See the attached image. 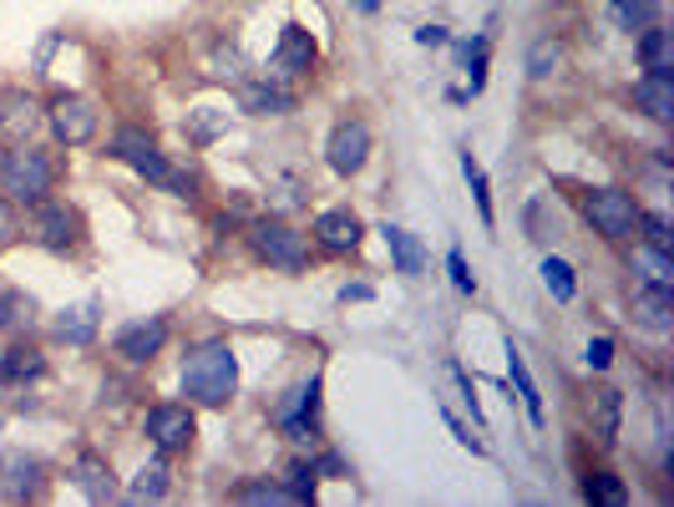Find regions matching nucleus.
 I'll use <instances>...</instances> for the list:
<instances>
[{"instance_id":"obj_20","label":"nucleus","mask_w":674,"mask_h":507,"mask_svg":"<svg viewBox=\"0 0 674 507\" xmlns=\"http://www.w3.org/2000/svg\"><path fill=\"white\" fill-rule=\"evenodd\" d=\"M244 87V112H259V117H279V112L294 108V97L284 92V87H254V81H238Z\"/></svg>"},{"instance_id":"obj_36","label":"nucleus","mask_w":674,"mask_h":507,"mask_svg":"<svg viewBox=\"0 0 674 507\" xmlns=\"http://www.w3.org/2000/svg\"><path fill=\"white\" fill-rule=\"evenodd\" d=\"M588 365H594V371H604V365H614V340H608V335H598V340H588Z\"/></svg>"},{"instance_id":"obj_7","label":"nucleus","mask_w":674,"mask_h":507,"mask_svg":"<svg viewBox=\"0 0 674 507\" xmlns=\"http://www.w3.org/2000/svg\"><path fill=\"white\" fill-rule=\"evenodd\" d=\"M147 437L158 452H178L193 441V412L188 406H153L147 412Z\"/></svg>"},{"instance_id":"obj_33","label":"nucleus","mask_w":674,"mask_h":507,"mask_svg":"<svg viewBox=\"0 0 674 507\" xmlns=\"http://www.w3.org/2000/svg\"><path fill=\"white\" fill-rule=\"evenodd\" d=\"M213 77L218 81H244V56H238L234 46H218V56H213Z\"/></svg>"},{"instance_id":"obj_19","label":"nucleus","mask_w":674,"mask_h":507,"mask_svg":"<svg viewBox=\"0 0 674 507\" xmlns=\"http://www.w3.org/2000/svg\"><path fill=\"white\" fill-rule=\"evenodd\" d=\"M56 335L67 340V346H92L97 335V300H87V305H71L61 320H56Z\"/></svg>"},{"instance_id":"obj_39","label":"nucleus","mask_w":674,"mask_h":507,"mask_svg":"<svg viewBox=\"0 0 674 507\" xmlns=\"http://www.w3.org/2000/svg\"><path fill=\"white\" fill-rule=\"evenodd\" d=\"M416 41H422V46H447V31H441V26H422V31H416Z\"/></svg>"},{"instance_id":"obj_22","label":"nucleus","mask_w":674,"mask_h":507,"mask_svg":"<svg viewBox=\"0 0 674 507\" xmlns=\"http://www.w3.org/2000/svg\"><path fill=\"white\" fill-rule=\"evenodd\" d=\"M639 61H644V71H670L674 67V41H670V31L644 26V36H639Z\"/></svg>"},{"instance_id":"obj_41","label":"nucleus","mask_w":674,"mask_h":507,"mask_svg":"<svg viewBox=\"0 0 674 507\" xmlns=\"http://www.w3.org/2000/svg\"><path fill=\"white\" fill-rule=\"evenodd\" d=\"M5 320H11V294L0 290V325H5Z\"/></svg>"},{"instance_id":"obj_42","label":"nucleus","mask_w":674,"mask_h":507,"mask_svg":"<svg viewBox=\"0 0 674 507\" xmlns=\"http://www.w3.org/2000/svg\"><path fill=\"white\" fill-rule=\"evenodd\" d=\"M356 5H360V11H366V15H371V11H381V0H356Z\"/></svg>"},{"instance_id":"obj_34","label":"nucleus","mask_w":674,"mask_h":507,"mask_svg":"<svg viewBox=\"0 0 674 507\" xmlns=\"http://www.w3.org/2000/svg\"><path fill=\"white\" fill-rule=\"evenodd\" d=\"M290 497H294V503H310V497H315V467L294 462V467H290Z\"/></svg>"},{"instance_id":"obj_23","label":"nucleus","mask_w":674,"mask_h":507,"mask_svg":"<svg viewBox=\"0 0 674 507\" xmlns=\"http://www.w3.org/2000/svg\"><path fill=\"white\" fill-rule=\"evenodd\" d=\"M654 15H660V0H614V21H619L624 31L654 26Z\"/></svg>"},{"instance_id":"obj_16","label":"nucleus","mask_w":674,"mask_h":507,"mask_svg":"<svg viewBox=\"0 0 674 507\" xmlns=\"http://www.w3.org/2000/svg\"><path fill=\"white\" fill-rule=\"evenodd\" d=\"M36 122H41V112H36V102L31 97H21V92H5L0 97V133L5 137H31L36 133Z\"/></svg>"},{"instance_id":"obj_3","label":"nucleus","mask_w":674,"mask_h":507,"mask_svg":"<svg viewBox=\"0 0 674 507\" xmlns=\"http://www.w3.org/2000/svg\"><path fill=\"white\" fill-rule=\"evenodd\" d=\"M583 214H588V224L604 234V239H629L639 228V209L629 193H619V188H594L588 199H583Z\"/></svg>"},{"instance_id":"obj_6","label":"nucleus","mask_w":674,"mask_h":507,"mask_svg":"<svg viewBox=\"0 0 674 507\" xmlns=\"http://www.w3.org/2000/svg\"><path fill=\"white\" fill-rule=\"evenodd\" d=\"M366 158H371V127L366 122H340L330 133V168L340 178H350L366 168Z\"/></svg>"},{"instance_id":"obj_35","label":"nucleus","mask_w":674,"mask_h":507,"mask_svg":"<svg viewBox=\"0 0 674 507\" xmlns=\"http://www.w3.org/2000/svg\"><path fill=\"white\" fill-rule=\"evenodd\" d=\"M447 269H451V280H457V290H462V294H472V290H476V280H472V274H467V259H462V249H451V254H447Z\"/></svg>"},{"instance_id":"obj_2","label":"nucleus","mask_w":674,"mask_h":507,"mask_svg":"<svg viewBox=\"0 0 674 507\" xmlns=\"http://www.w3.org/2000/svg\"><path fill=\"white\" fill-rule=\"evenodd\" d=\"M56 183V168L46 153H36V147H11L5 158H0V193L15 203H41L46 193H52Z\"/></svg>"},{"instance_id":"obj_28","label":"nucleus","mask_w":674,"mask_h":507,"mask_svg":"<svg viewBox=\"0 0 674 507\" xmlns=\"http://www.w3.org/2000/svg\"><path fill=\"white\" fill-rule=\"evenodd\" d=\"M462 173H467V183H472V199H476V209H482V224H492V193H487V173L476 168V158H472V153H462Z\"/></svg>"},{"instance_id":"obj_9","label":"nucleus","mask_w":674,"mask_h":507,"mask_svg":"<svg viewBox=\"0 0 674 507\" xmlns=\"http://www.w3.org/2000/svg\"><path fill=\"white\" fill-rule=\"evenodd\" d=\"M360 218L356 214H345V209H325V214L315 218V239L325 244L330 254H350V249H360Z\"/></svg>"},{"instance_id":"obj_25","label":"nucleus","mask_w":674,"mask_h":507,"mask_svg":"<svg viewBox=\"0 0 674 507\" xmlns=\"http://www.w3.org/2000/svg\"><path fill=\"white\" fill-rule=\"evenodd\" d=\"M162 493H168V467H162V462H147V467L133 477V497L137 503H158Z\"/></svg>"},{"instance_id":"obj_37","label":"nucleus","mask_w":674,"mask_h":507,"mask_svg":"<svg viewBox=\"0 0 674 507\" xmlns=\"http://www.w3.org/2000/svg\"><path fill=\"white\" fill-rule=\"evenodd\" d=\"M15 239V214H11V203L0 199V244H11Z\"/></svg>"},{"instance_id":"obj_32","label":"nucleus","mask_w":674,"mask_h":507,"mask_svg":"<svg viewBox=\"0 0 674 507\" xmlns=\"http://www.w3.org/2000/svg\"><path fill=\"white\" fill-rule=\"evenodd\" d=\"M238 503H294V497L279 482H259V487H238Z\"/></svg>"},{"instance_id":"obj_8","label":"nucleus","mask_w":674,"mask_h":507,"mask_svg":"<svg viewBox=\"0 0 674 507\" xmlns=\"http://www.w3.org/2000/svg\"><path fill=\"white\" fill-rule=\"evenodd\" d=\"M315 67V36L304 26H284L274 46V77H300Z\"/></svg>"},{"instance_id":"obj_10","label":"nucleus","mask_w":674,"mask_h":507,"mask_svg":"<svg viewBox=\"0 0 674 507\" xmlns=\"http://www.w3.org/2000/svg\"><path fill=\"white\" fill-rule=\"evenodd\" d=\"M634 320L644 325V330H670L674 325V294L670 284H644V290H634Z\"/></svg>"},{"instance_id":"obj_5","label":"nucleus","mask_w":674,"mask_h":507,"mask_svg":"<svg viewBox=\"0 0 674 507\" xmlns=\"http://www.w3.org/2000/svg\"><path fill=\"white\" fill-rule=\"evenodd\" d=\"M52 127H56V137L67 147H81V143H92L97 137V127H102V112L87 102V97H61L52 108Z\"/></svg>"},{"instance_id":"obj_40","label":"nucleus","mask_w":674,"mask_h":507,"mask_svg":"<svg viewBox=\"0 0 674 507\" xmlns=\"http://www.w3.org/2000/svg\"><path fill=\"white\" fill-rule=\"evenodd\" d=\"M340 300H345V305H350V300H371V284H345Z\"/></svg>"},{"instance_id":"obj_4","label":"nucleus","mask_w":674,"mask_h":507,"mask_svg":"<svg viewBox=\"0 0 674 507\" xmlns=\"http://www.w3.org/2000/svg\"><path fill=\"white\" fill-rule=\"evenodd\" d=\"M249 239H254V254L269 259L274 269H304V259H310L304 234H294L290 224H254Z\"/></svg>"},{"instance_id":"obj_31","label":"nucleus","mask_w":674,"mask_h":507,"mask_svg":"<svg viewBox=\"0 0 674 507\" xmlns=\"http://www.w3.org/2000/svg\"><path fill=\"white\" fill-rule=\"evenodd\" d=\"M588 503L619 507V503H624V482L614 477V472H598V477H588Z\"/></svg>"},{"instance_id":"obj_12","label":"nucleus","mask_w":674,"mask_h":507,"mask_svg":"<svg viewBox=\"0 0 674 507\" xmlns=\"http://www.w3.org/2000/svg\"><path fill=\"white\" fill-rule=\"evenodd\" d=\"M634 102L654 122H670L674 117V77L670 71H649V77H639L634 81Z\"/></svg>"},{"instance_id":"obj_15","label":"nucleus","mask_w":674,"mask_h":507,"mask_svg":"<svg viewBox=\"0 0 674 507\" xmlns=\"http://www.w3.org/2000/svg\"><path fill=\"white\" fill-rule=\"evenodd\" d=\"M71 228H77V218H71V209H67V203H46V199H41L36 239L46 244V249H67V244L77 239V234H71Z\"/></svg>"},{"instance_id":"obj_27","label":"nucleus","mask_w":674,"mask_h":507,"mask_svg":"<svg viewBox=\"0 0 674 507\" xmlns=\"http://www.w3.org/2000/svg\"><path fill=\"white\" fill-rule=\"evenodd\" d=\"M224 127H228V112H213V108L188 112V137H193V143H213Z\"/></svg>"},{"instance_id":"obj_38","label":"nucleus","mask_w":674,"mask_h":507,"mask_svg":"<svg viewBox=\"0 0 674 507\" xmlns=\"http://www.w3.org/2000/svg\"><path fill=\"white\" fill-rule=\"evenodd\" d=\"M447 427L457 431V441H462V447H472V452H482V441H476L472 431H467V427H462V421H457V416H451V412H447Z\"/></svg>"},{"instance_id":"obj_29","label":"nucleus","mask_w":674,"mask_h":507,"mask_svg":"<svg viewBox=\"0 0 674 507\" xmlns=\"http://www.w3.org/2000/svg\"><path fill=\"white\" fill-rule=\"evenodd\" d=\"M639 228H644L649 249H654V254H664V259H670V254H674V234H670V224H664L660 214H639Z\"/></svg>"},{"instance_id":"obj_1","label":"nucleus","mask_w":674,"mask_h":507,"mask_svg":"<svg viewBox=\"0 0 674 507\" xmlns=\"http://www.w3.org/2000/svg\"><path fill=\"white\" fill-rule=\"evenodd\" d=\"M238 386V361L224 340H209V346L188 350L183 361V396L203 401V406H224Z\"/></svg>"},{"instance_id":"obj_30","label":"nucleus","mask_w":674,"mask_h":507,"mask_svg":"<svg viewBox=\"0 0 674 507\" xmlns=\"http://www.w3.org/2000/svg\"><path fill=\"white\" fill-rule=\"evenodd\" d=\"M558 61H563V52H558L553 41H538V46L528 52V77H553Z\"/></svg>"},{"instance_id":"obj_14","label":"nucleus","mask_w":674,"mask_h":507,"mask_svg":"<svg viewBox=\"0 0 674 507\" xmlns=\"http://www.w3.org/2000/svg\"><path fill=\"white\" fill-rule=\"evenodd\" d=\"M162 346H168V325H162V320L133 325V330H127V335H122V340H117V350H122V356H127V361H137V365H147V361H153V356H158Z\"/></svg>"},{"instance_id":"obj_24","label":"nucleus","mask_w":674,"mask_h":507,"mask_svg":"<svg viewBox=\"0 0 674 507\" xmlns=\"http://www.w3.org/2000/svg\"><path fill=\"white\" fill-rule=\"evenodd\" d=\"M542 284H548V294H553L558 305H569L573 294H578V280H573V269L563 264V259H548V264H542Z\"/></svg>"},{"instance_id":"obj_17","label":"nucleus","mask_w":674,"mask_h":507,"mask_svg":"<svg viewBox=\"0 0 674 507\" xmlns=\"http://www.w3.org/2000/svg\"><path fill=\"white\" fill-rule=\"evenodd\" d=\"M71 482H77V487L92 497V503H112V497H117V482H112V472H106L102 457H77Z\"/></svg>"},{"instance_id":"obj_11","label":"nucleus","mask_w":674,"mask_h":507,"mask_svg":"<svg viewBox=\"0 0 674 507\" xmlns=\"http://www.w3.org/2000/svg\"><path fill=\"white\" fill-rule=\"evenodd\" d=\"M41 482V462L26 452H5L0 457V497H31Z\"/></svg>"},{"instance_id":"obj_18","label":"nucleus","mask_w":674,"mask_h":507,"mask_svg":"<svg viewBox=\"0 0 674 507\" xmlns=\"http://www.w3.org/2000/svg\"><path fill=\"white\" fill-rule=\"evenodd\" d=\"M381 234H385V244H391V259H396V269L406 274V280H416V274L426 269V249H422V239H416V234H406L401 224H385Z\"/></svg>"},{"instance_id":"obj_13","label":"nucleus","mask_w":674,"mask_h":507,"mask_svg":"<svg viewBox=\"0 0 674 507\" xmlns=\"http://www.w3.org/2000/svg\"><path fill=\"white\" fill-rule=\"evenodd\" d=\"M619 416H624V396L614 386H598L594 396H588V427H594L598 441L619 437Z\"/></svg>"},{"instance_id":"obj_21","label":"nucleus","mask_w":674,"mask_h":507,"mask_svg":"<svg viewBox=\"0 0 674 507\" xmlns=\"http://www.w3.org/2000/svg\"><path fill=\"white\" fill-rule=\"evenodd\" d=\"M507 381H513L517 396H523V406H528V421H532V427H542V396H538V386H532L528 361H523L513 346H507Z\"/></svg>"},{"instance_id":"obj_26","label":"nucleus","mask_w":674,"mask_h":507,"mask_svg":"<svg viewBox=\"0 0 674 507\" xmlns=\"http://www.w3.org/2000/svg\"><path fill=\"white\" fill-rule=\"evenodd\" d=\"M0 375H5V381H21V375H41V350H31V346L5 350V361H0Z\"/></svg>"}]
</instances>
